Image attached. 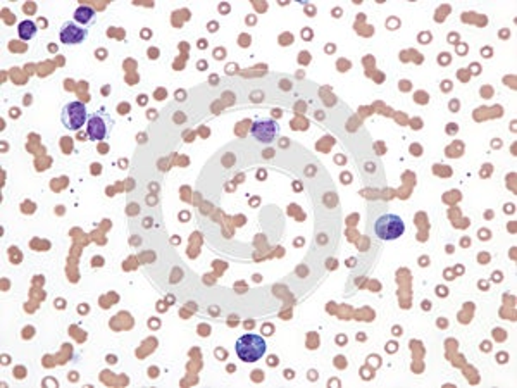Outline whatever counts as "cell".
Instances as JSON below:
<instances>
[{
    "label": "cell",
    "instance_id": "cell-1",
    "mask_svg": "<svg viewBox=\"0 0 517 388\" xmlns=\"http://www.w3.org/2000/svg\"><path fill=\"white\" fill-rule=\"evenodd\" d=\"M266 340L260 335L247 333L240 337L235 344V351L240 361L244 362H257L259 359L264 358L266 354Z\"/></svg>",
    "mask_w": 517,
    "mask_h": 388
},
{
    "label": "cell",
    "instance_id": "cell-4",
    "mask_svg": "<svg viewBox=\"0 0 517 388\" xmlns=\"http://www.w3.org/2000/svg\"><path fill=\"white\" fill-rule=\"evenodd\" d=\"M110 130H113V119L107 113L99 110V113H93L88 117V123H86V135H88L92 140H106L109 138Z\"/></svg>",
    "mask_w": 517,
    "mask_h": 388
},
{
    "label": "cell",
    "instance_id": "cell-2",
    "mask_svg": "<svg viewBox=\"0 0 517 388\" xmlns=\"http://www.w3.org/2000/svg\"><path fill=\"white\" fill-rule=\"evenodd\" d=\"M374 233L380 240H397L405 233V223L397 214H383L374 223Z\"/></svg>",
    "mask_w": 517,
    "mask_h": 388
},
{
    "label": "cell",
    "instance_id": "cell-3",
    "mask_svg": "<svg viewBox=\"0 0 517 388\" xmlns=\"http://www.w3.org/2000/svg\"><path fill=\"white\" fill-rule=\"evenodd\" d=\"M61 123L71 131H78L79 128L88 123V113L83 102H69L62 107Z\"/></svg>",
    "mask_w": 517,
    "mask_h": 388
},
{
    "label": "cell",
    "instance_id": "cell-5",
    "mask_svg": "<svg viewBox=\"0 0 517 388\" xmlns=\"http://www.w3.org/2000/svg\"><path fill=\"white\" fill-rule=\"evenodd\" d=\"M251 133L260 144H273L280 137V124L274 119H257L252 123Z\"/></svg>",
    "mask_w": 517,
    "mask_h": 388
},
{
    "label": "cell",
    "instance_id": "cell-8",
    "mask_svg": "<svg viewBox=\"0 0 517 388\" xmlns=\"http://www.w3.org/2000/svg\"><path fill=\"white\" fill-rule=\"evenodd\" d=\"M37 31H38L37 24L30 19L21 21L19 26H17V35H19L21 40H31V38L37 35Z\"/></svg>",
    "mask_w": 517,
    "mask_h": 388
},
{
    "label": "cell",
    "instance_id": "cell-6",
    "mask_svg": "<svg viewBox=\"0 0 517 388\" xmlns=\"http://www.w3.org/2000/svg\"><path fill=\"white\" fill-rule=\"evenodd\" d=\"M88 37V31L85 28L79 26L75 21H68V23L62 24L61 31H59V38H61V43L64 45H79L86 40Z\"/></svg>",
    "mask_w": 517,
    "mask_h": 388
},
{
    "label": "cell",
    "instance_id": "cell-7",
    "mask_svg": "<svg viewBox=\"0 0 517 388\" xmlns=\"http://www.w3.org/2000/svg\"><path fill=\"white\" fill-rule=\"evenodd\" d=\"M97 14L93 10V7L90 6H79L78 9L75 10V21L78 24H92L95 23Z\"/></svg>",
    "mask_w": 517,
    "mask_h": 388
}]
</instances>
